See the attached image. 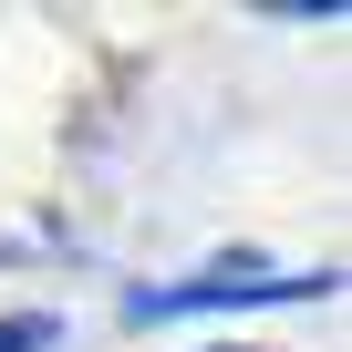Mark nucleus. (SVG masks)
<instances>
[{
  "label": "nucleus",
  "instance_id": "f257e3e1",
  "mask_svg": "<svg viewBox=\"0 0 352 352\" xmlns=\"http://www.w3.org/2000/svg\"><path fill=\"white\" fill-rule=\"evenodd\" d=\"M300 290H331V270L321 280H249L239 300H300ZM197 300H228L218 280H197V290H135V321H155V311H197Z\"/></svg>",
  "mask_w": 352,
  "mask_h": 352
},
{
  "label": "nucleus",
  "instance_id": "f03ea898",
  "mask_svg": "<svg viewBox=\"0 0 352 352\" xmlns=\"http://www.w3.org/2000/svg\"><path fill=\"white\" fill-rule=\"evenodd\" d=\"M42 342H52V321H42V311H21V321H0V352H42Z\"/></svg>",
  "mask_w": 352,
  "mask_h": 352
}]
</instances>
